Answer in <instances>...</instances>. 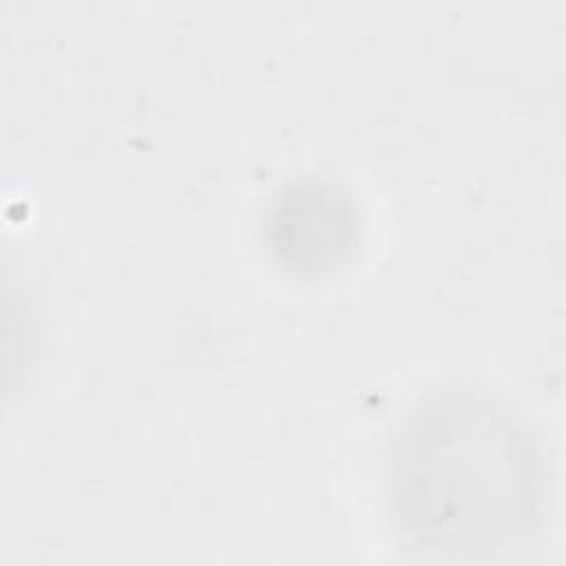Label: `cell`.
<instances>
[{"label": "cell", "mask_w": 566, "mask_h": 566, "mask_svg": "<svg viewBox=\"0 0 566 566\" xmlns=\"http://www.w3.org/2000/svg\"><path fill=\"white\" fill-rule=\"evenodd\" d=\"M272 232L276 250L285 259L323 263L349 239L352 214L332 190L296 188L279 203Z\"/></svg>", "instance_id": "7a4b0ae2"}, {"label": "cell", "mask_w": 566, "mask_h": 566, "mask_svg": "<svg viewBox=\"0 0 566 566\" xmlns=\"http://www.w3.org/2000/svg\"><path fill=\"white\" fill-rule=\"evenodd\" d=\"M394 500L411 542L438 555L497 551L533 526L539 467L531 440L478 398H440L405 427Z\"/></svg>", "instance_id": "6da1fadb"}]
</instances>
